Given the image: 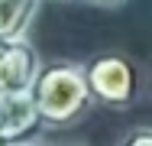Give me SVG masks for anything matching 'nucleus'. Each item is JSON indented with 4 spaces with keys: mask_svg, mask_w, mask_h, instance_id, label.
<instances>
[{
    "mask_svg": "<svg viewBox=\"0 0 152 146\" xmlns=\"http://www.w3.org/2000/svg\"><path fill=\"white\" fill-rule=\"evenodd\" d=\"M29 94L45 130L75 127L94 107V94L78 62H42L36 81L29 85Z\"/></svg>",
    "mask_w": 152,
    "mask_h": 146,
    "instance_id": "f257e3e1",
    "label": "nucleus"
},
{
    "mask_svg": "<svg viewBox=\"0 0 152 146\" xmlns=\"http://www.w3.org/2000/svg\"><path fill=\"white\" fill-rule=\"evenodd\" d=\"M84 78L94 94V104H104L107 111H126L139 94V72L126 55L100 52L91 55L84 65Z\"/></svg>",
    "mask_w": 152,
    "mask_h": 146,
    "instance_id": "f03ea898",
    "label": "nucleus"
},
{
    "mask_svg": "<svg viewBox=\"0 0 152 146\" xmlns=\"http://www.w3.org/2000/svg\"><path fill=\"white\" fill-rule=\"evenodd\" d=\"M42 58L29 39H0V91H29Z\"/></svg>",
    "mask_w": 152,
    "mask_h": 146,
    "instance_id": "7ed1b4c3",
    "label": "nucleus"
},
{
    "mask_svg": "<svg viewBox=\"0 0 152 146\" xmlns=\"http://www.w3.org/2000/svg\"><path fill=\"white\" fill-rule=\"evenodd\" d=\"M126 146H152V127H133L126 136H123Z\"/></svg>",
    "mask_w": 152,
    "mask_h": 146,
    "instance_id": "423d86ee",
    "label": "nucleus"
},
{
    "mask_svg": "<svg viewBox=\"0 0 152 146\" xmlns=\"http://www.w3.org/2000/svg\"><path fill=\"white\" fill-rule=\"evenodd\" d=\"M45 130L29 91H0V143H23Z\"/></svg>",
    "mask_w": 152,
    "mask_h": 146,
    "instance_id": "20e7f679",
    "label": "nucleus"
},
{
    "mask_svg": "<svg viewBox=\"0 0 152 146\" xmlns=\"http://www.w3.org/2000/svg\"><path fill=\"white\" fill-rule=\"evenodd\" d=\"M84 3H91V7H104V10H113V7H123L126 0H84Z\"/></svg>",
    "mask_w": 152,
    "mask_h": 146,
    "instance_id": "0eeeda50",
    "label": "nucleus"
},
{
    "mask_svg": "<svg viewBox=\"0 0 152 146\" xmlns=\"http://www.w3.org/2000/svg\"><path fill=\"white\" fill-rule=\"evenodd\" d=\"M45 0H0V39H23Z\"/></svg>",
    "mask_w": 152,
    "mask_h": 146,
    "instance_id": "39448f33",
    "label": "nucleus"
}]
</instances>
